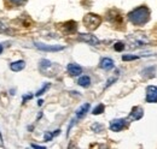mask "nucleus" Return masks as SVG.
I'll return each instance as SVG.
<instances>
[{"label":"nucleus","mask_w":157,"mask_h":149,"mask_svg":"<svg viewBox=\"0 0 157 149\" xmlns=\"http://www.w3.org/2000/svg\"><path fill=\"white\" fill-rule=\"evenodd\" d=\"M0 33L6 34V35H11L12 34V31L10 30V28H7L2 22H0Z\"/></svg>","instance_id":"nucleus-18"},{"label":"nucleus","mask_w":157,"mask_h":149,"mask_svg":"<svg viewBox=\"0 0 157 149\" xmlns=\"http://www.w3.org/2000/svg\"><path fill=\"white\" fill-rule=\"evenodd\" d=\"M59 131L60 130H56V132H47V133H45V141H51L55 136L59 135Z\"/></svg>","instance_id":"nucleus-19"},{"label":"nucleus","mask_w":157,"mask_h":149,"mask_svg":"<svg viewBox=\"0 0 157 149\" xmlns=\"http://www.w3.org/2000/svg\"><path fill=\"white\" fill-rule=\"evenodd\" d=\"M7 2L13 6H22L25 2V0H7Z\"/></svg>","instance_id":"nucleus-21"},{"label":"nucleus","mask_w":157,"mask_h":149,"mask_svg":"<svg viewBox=\"0 0 157 149\" xmlns=\"http://www.w3.org/2000/svg\"><path fill=\"white\" fill-rule=\"evenodd\" d=\"M99 66H100L101 69H104V70H111V69L114 67V60L110 59V58H103V59L100 60Z\"/></svg>","instance_id":"nucleus-13"},{"label":"nucleus","mask_w":157,"mask_h":149,"mask_svg":"<svg viewBox=\"0 0 157 149\" xmlns=\"http://www.w3.org/2000/svg\"><path fill=\"white\" fill-rule=\"evenodd\" d=\"M101 23V18L100 16L96 15V13H87L85 17H83V24L85 27L88 29V30H96L100 25Z\"/></svg>","instance_id":"nucleus-2"},{"label":"nucleus","mask_w":157,"mask_h":149,"mask_svg":"<svg viewBox=\"0 0 157 149\" xmlns=\"http://www.w3.org/2000/svg\"><path fill=\"white\" fill-rule=\"evenodd\" d=\"M104 110H105V107H104V105L103 104H100V105H98L97 107H94V110H93V114L94 115H98V114H100V113H103L104 112Z\"/></svg>","instance_id":"nucleus-20"},{"label":"nucleus","mask_w":157,"mask_h":149,"mask_svg":"<svg viewBox=\"0 0 157 149\" xmlns=\"http://www.w3.org/2000/svg\"><path fill=\"white\" fill-rule=\"evenodd\" d=\"M138 59V56H122V60L123 61H129V60H136Z\"/></svg>","instance_id":"nucleus-25"},{"label":"nucleus","mask_w":157,"mask_h":149,"mask_svg":"<svg viewBox=\"0 0 157 149\" xmlns=\"http://www.w3.org/2000/svg\"><path fill=\"white\" fill-rule=\"evenodd\" d=\"M78 40L82 41V42H86L91 46H98L100 43L98 37H96L92 34H78Z\"/></svg>","instance_id":"nucleus-5"},{"label":"nucleus","mask_w":157,"mask_h":149,"mask_svg":"<svg viewBox=\"0 0 157 149\" xmlns=\"http://www.w3.org/2000/svg\"><path fill=\"white\" fill-rule=\"evenodd\" d=\"M0 146H2V138H1V133H0Z\"/></svg>","instance_id":"nucleus-30"},{"label":"nucleus","mask_w":157,"mask_h":149,"mask_svg":"<svg viewBox=\"0 0 157 149\" xmlns=\"http://www.w3.org/2000/svg\"><path fill=\"white\" fill-rule=\"evenodd\" d=\"M67 70H68V72L71 76H78L80 74H82V67L80 65H78V64H75V63L69 64L67 66Z\"/></svg>","instance_id":"nucleus-11"},{"label":"nucleus","mask_w":157,"mask_h":149,"mask_svg":"<svg viewBox=\"0 0 157 149\" xmlns=\"http://www.w3.org/2000/svg\"><path fill=\"white\" fill-rule=\"evenodd\" d=\"M157 67L156 66H150V67H146L141 71V74L144 78H152L155 74H156Z\"/></svg>","instance_id":"nucleus-14"},{"label":"nucleus","mask_w":157,"mask_h":149,"mask_svg":"<svg viewBox=\"0 0 157 149\" xmlns=\"http://www.w3.org/2000/svg\"><path fill=\"white\" fill-rule=\"evenodd\" d=\"M92 130L94 131V132H101V131L104 130V126H103L101 124L96 123V124H93V125H92Z\"/></svg>","instance_id":"nucleus-22"},{"label":"nucleus","mask_w":157,"mask_h":149,"mask_svg":"<svg viewBox=\"0 0 157 149\" xmlns=\"http://www.w3.org/2000/svg\"><path fill=\"white\" fill-rule=\"evenodd\" d=\"M127 125V120L126 119H114L110 122V130L118 132V131L123 130Z\"/></svg>","instance_id":"nucleus-8"},{"label":"nucleus","mask_w":157,"mask_h":149,"mask_svg":"<svg viewBox=\"0 0 157 149\" xmlns=\"http://www.w3.org/2000/svg\"><path fill=\"white\" fill-rule=\"evenodd\" d=\"M115 81H116V77H114V78H110V79L108 81V84L105 85V88H108L109 85H111V84H113V82H115Z\"/></svg>","instance_id":"nucleus-26"},{"label":"nucleus","mask_w":157,"mask_h":149,"mask_svg":"<svg viewBox=\"0 0 157 149\" xmlns=\"http://www.w3.org/2000/svg\"><path fill=\"white\" fill-rule=\"evenodd\" d=\"M128 19L134 25H144L150 19V10L146 6H139L128 13Z\"/></svg>","instance_id":"nucleus-1"},{"label":"nucleus","mask_w":157,"mask_h":149,"mask_svg":"<svg viewBox=\"0 0 157 149\" xmlns=\"http://www.w3.org/2000/svg\"><path fill=\"white\" fill-rule=\"evenodd\" d=\"M48 88H50V83H45V85H44V87H42L40 90H38V93L35 94V95H36V96H40V95H42V94L45 93V92H46Z\"/></svg>","instance_id":"nucleus-24"},{"label":"nucleus","mask_w":157,"mask_h":149,"mask_svg":"<svg viewBox=\"0 0 157 149\" xmlns=\"http://www.w3.org/2000/svg\"><path fill=\"white\" fill-rule=\"evenodd\" d=\"M143 115H144L143 108H141L140 106H136V107H133V110H132V112H131L129 118H131L132 120H139V119L143 118Z\"/></svg>","instance_id":"nucleus-10"},{"label":"nucleus","mask_w":157,"mask_h":149,"mask_svg":"<svg viewBox=\"0 0 157 149\" xmlns=\"http://www.w3.org/2000/svg\"><path fill=\"white\" fill-rule=\"evenodd\" d=\"M32 147L33 148H44L42 146H38V144H32Z\"/></svg>","instance_id":"nucleus-28"},{"label":"nucleus","mask_w":157,"mask_h":149,"mask_svg":"<svg viewBox=\"0 0 157 149\" xmlns=\"http://www.w3.org/2000/svg\"><path fill=\"white\" fill-rule=\"evenodd\" d=\"M52 66H53V65H52V63H51L50 60H47V59H42V60H40V64H39L40 71H41L44 74H47V71H48Z\"/></svg>","instance_id":"nucleus-12"},{"label":"nucleus","mask_w":157,"mask_h":149,"mask_svg":"<svg viewBox=\"0 0 157 149\" xmlns=\"http://www.w3.org/2000/svg\"><path fill=\"white\" fill-rule=\"evenodd\" d=\"M42 102H44L42 100H39V106H41V105H42Z\"/></svg>","instance_id":"nucleus-31"},{"label":"nucleus","mask_w":157,"mask_h":149,"mask_svg":"<svg viewBox=\"0 0 157 149\" xmlns=\"http://www.w3.org/2000/svg\"><path fill=\"white\" fill-rule=\"evenodd\" d=\"M25 67V63L23 60H18V61H13L10 64V69L15 72H18V71H22L23 69Z\"/></svg>","instance_id":"nucleus-15"},{"label":"nucleus","mask_w":157,"mask_h":149,"mask_svg":"<svg viewBox=\"0 0 157 149\" xmlns=\"http://www.w3.org/2000/svg\"><path fill=\"white\" fill-rule=\"evenodd\" d=\"M114 48H115L116 52H121V51L124 49V43H123V42H116V43L114 45Z\"/></svg>","instance_id":"nucleus-23"},{"label":"nucleus","mask_w":157,"mask_h":149,"mask_svg":"<svg viewBox=\"0 0 157 149\" xmlns=\"http://www.w3.org/2000/svg\"><path fill=\"white\" fill-rule=\"evenodd\" d=\"M2 49H4V47H2V46H1V45H0V54H1V53H2Z\"/></svg>","instance_id":"nucleus-29"},{"label":"nucleus","mask_w":157,"mask_h":149,"mask_svg":"<svg viewBox=\"0 0 157 149\" xmlns=\"http://www.w3.org/2000/svg\"><path fill=\"white\" fill-rule=\"evenodd\" d=\"M106 19L109 23H111L113 25L118 27V25H123V18H122V15L120 13V11L113 9V10H109L106 12Z\"/></svg>","instance_id":"nucleus-3"},{"label":"nucleus","mask_w":157,"mask_h":149,"mask_svg":"<svg viewBox=\"0 0 157 149\" xmlns=\"http://www.w3.org/2000/svg\"><path fill=\"white\" fill-rule=\"evenodd\" d=\"M88 110H90V104H85V105H82L78 111H76V119L83 118V117L86 115V113L88 112Z\"/></svg>","instance_id":"nucleus-16"},{"label":"nucleus","mask_w":157,"mask_h":149,"mask_svg":"<svg viewBox=\"0 0 157 149\" xmlns=\"http://www.w3.org/2000/svg\"><path fill=\"white\" fill-rule=\"evenodd\" d=\"M35 47L40 49V51H44V52H59V51H63L64 47L63 46H48V45H44V43H40V42H35L34 43Z\"/></svg>","instance_id":"nucleus-6"},{"label":"nucleus","mask_w":157,"mask_h":149,"mask_svg":"<svg viewBox=\"0 0 157 149\" xmlns=\"http://www.w3.org/2000/svg\"><path fill=\"white\" fill-rule=\"evenodd\" d=\"M146 102L155 104L157 102V87L156 85H149L146 88Z\"/></svg>","instance_id":"nucleus-7"},{"label":"nucleus","mask_w":157,"mask_h":149,"mask_svg":"<svg viewBox=\"0 0 157 149\" xmlns=\"http://www.w3.org/2000/svg\"><path fill=\"white\" fill-rule=\"evenodd\" d=\"M62 30L65 34H74L78 30V23L74 20H68L62 24Z\"/></svg>","instance_id":"nucleus-9"},{"label":"nucleus","mask_w":157,"mask_h":149,"mask_svg":"<svg viewBox=\"0 0 157 149\" xmlns=\"http://www.w3.org/2000/svg\"><path fill=\"white\" fill-rule=\"evenodd\" d=\"M78 85H81V87H83V88H87V87H90V84H91V78L88 77V76H82V77H80L78 81Z\"/></svg>","instance_id":"nucleus-17"},{"label":"nucleus","mask_w":157,"mask_h":149,"mask_svg":"<svg viewBox=\"0 0 157 149\" xmlns=\"http://www.w3.org/2000/svg\"><path fill=\"white\" fill-rule=\"evenodd\" d=\"M128 41L131 42V47L132 48H137V47H143L147 43V38L144 36V34H133L131 36H128Z\"/></svg>","instance_id":"nucleus-4"},{"label":"nucleus","mask_w":157,"mask_h":149,"mask_svg":"<svg viewBox=\"0 0 157 149\" xmlns=\"http://www.w3.org/2000/svg\"><path fill=\"white\" fill-rule=\"evenodd\" d=\"M33 97V95H27V96H23V102H27L28 100H30Z\"/></svg>","instance_id":"nucleus-27"}]
</instances>
